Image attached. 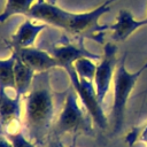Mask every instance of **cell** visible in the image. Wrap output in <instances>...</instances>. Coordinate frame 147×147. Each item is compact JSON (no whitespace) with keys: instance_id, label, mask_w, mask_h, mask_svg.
<instances>
[{"instance_id":"obj_10","label":"cell","mask_w":147,"mask_h":147,"mask_svg":"<svg viewBox=\"0 0 147 147\" xmlns=\"http://www.w3.org/2000/svg\"><path fill=\"white\" fill-rule=\"evenodd\" d=\"M147 25V18L137 20L133 14L127 9H121L116 16V20L110 24L109 31H111V39L114 41H125L137 30Z\"/></svg>"},{"instance_id":"obj_14","label":"cell","mask_w":147,"mask_h":147,"mask_svg":"<svg viewBox=\"0 0 147 147\" xmlns=\"http://www.w3.org/2000/svg\"><path fill=\"white\" fill-rule=\"evenodd\" d=\"M15 60L16 55L14 53L7 59H0V90L2 91H15Z\"/></svg>"},{"instance_id":"obj_11","label":"cell","mask_w":147,"mask_h":147,"mask_svg":"<svg viewBox=\"0 0 147 147\" xmlns=\"http://www.w3.org/2000/svg\"><path fill=\"white\" fill-rule=\"evenodd\" d=\"M48 25L42 22H37L30 17L25 18L9 40H5L7 46L14 47H32L34 46L36 39L38 36L47 28Z\"/></svg>"},{"instance_id":"obj_1","label":"cell","mask_w":147,"mask_h":147,"mask_svg":"<svg viewBox=\"0 0 147 147\" xmlns=\"http://www.w3.org/2000/svg\"><path fill=\"white\" fill-rule=\"evenodd\" d=\"M23 99V124L28 130V137L36 145H41L55 122L56 96L51 86L48 71L36 75L29 93Z\"/></svg>"},{"instance_id":"obj_18","label":"cell","mask_w":147,"mask_h":147,"mask_svg":"<svg viewBox=\"0 0 147 147\" xmlns=\"http://www.w3.org/2000/svg\"><path fill=\"white\" fill-rule=\"evenodd\" d=\"M46 147H68V146H65L59 137H54V138H52V139L48 141V144H47ZM70 147H75V146L72 145V146H70Z\"/></svg>"},{"instance_id":"obj_17","label":"cell","mask_w":147,"mask_h":147,"mask_svg":"<svg viewBox=\"0 0 147 147\" xmlns=\"http://www.w3.org/2000/svg\"><path fill=\"white\" fill-rule=\"evenodd\" d=\"M6 137L9 139V141H10L13 147H36L37 146L29 137H26L24 134L23 130L16 131V132L10 133V134H8Z\"/></svg>"},{"instance_id":"obj_4","label":"cell","mask_w":147,"mask_h":147,"mask_svg":"<svg viewBox=\"0 0 147 147\" xmlns=\"http://www.w3.org/2000/svg\"><path fill=\"white\" fill-rule=\"evenodd\" d=\"M92 118L83 106L79 105V99L71 87L65 95L63 107L55 122L56 133L71 134H93Z\"/></svg>"},{"instance_id":"obj_8","label":"cell","mask_w":147,"mask_h":147,"mask_svg":"<svg viewBox=\"0 0 147 147\" xmlns=\"http://www.w3.org/2000/svg\"><path fill=\"white\" fill-rule=\"evenodd\" d=\"M8 48L16 54L18 59H21L26 65L33 69L37 74L45 72L54 68H61L59 61L48 52L32 47H14L8 46Z\"/></svg>"},{"instance_id":"obj_7","label":"cell","mask_w":147,"mask_h":147,"mask_svg":"<svg viewBox=\"0 0 147 147\" xmlns=\"http://www.w3.org/2000/svg\"><path fill=\"white\" fill-rule=\"evenodd\" d=\"M22 98L0 90V133L8 136L22 130Z\"/></svg>"},{"instance_id":"obj_21","label":"cell","mask_w":147,"mask_h":147,"mask_svg":"<svg viewBox=\"0 0 147 147\" xmlns=\"http://www.w3.org/2000/svg\"><path fill=\"white\" fill-rule=\"evenodd\" d=\"M46 1H48V2H51V3H54V5H56V1H57V0H46Z\"/></svg>"},{"instance_id":"obj_12","label":"cell","mask_w":147,"mask_h":147,"mask_svg":"<svg viewBox=\"0 0 147 147\" xmlns=\"http://www.w3.org/2000/svg\"><path fill=\"white\" fill-rule=\"evenodd\" d=\"M14 75H15V91H14L15 95L23 99L29 93L37 72L16 56L15 65H14Z\"/></svg>"},{"instance_id":"obj_5","label":"cell","mask_w":147,"mask_h":147,"mask_svg":"<svg viewBox=\"0 0 147 147\" xmlns=\"http://www.w3.org/2000/svg\"><path fill=\"white\" fill-rule=\"evenodd\" d=\"M63 70L68 75L70 83H71V87L76 92L82 106L85 108V110L91 116L93 123L101 130L107 129L108 119L103 111L102 103L98 99L93 80L79 77L74 68V64L64 67Z\"/></svg>"},{"instance_id":"obj_22","label":"cell","mask_w":147,"mask_h":147,"mask_svg":"<svg viewBox=\"0 0 147 147\" xmlns=\"http://www.w3.org/2000/svg\"><path fill=\"white\" fill-rule=\"evenodd\" d=\"M146 18H147V17H146Z\"/></svg>"},{"instance_id":"obj_16","label":"cell","mask_w":147,"mask_h":147,"mask_svg":"<svg viewBox=\"0 0 147 147\" xmlns=\"http://www.w3.org/2000/svg\"><path fill=\"white\" fill-rule=\"evenodd\" d=\"M126 144L129 145V147H131L132 145H134L137 141H142L147 144V123L142 124L141 126L138 127H133L125 138Z\"/></svg>"},{"instance_id":"obj_13","label":"cell","mask_w":147,"mask_h":147,"mask_svg":"<svg viewBox=\"0 0 147 147\" xmlns=\"http://www.w3.org/2000/svg\"><path fill=\"white\" fill-rule=\"evenodd\" d=\"M37 0H6L5 7L0 13V24L5 23L14 15L28 16L31 7Z\"/></svg>"},{"instance_id":"obj_15","label":"cell","mask_w":147,"mask_h":147,"mask_svg":"<svg viewBox=\"0 0 147 147\" xmlns=\"http://www.w3.org/2000/svg\"><path fill=\"white\" fill-rule=\"evenodd\" d=\"M74 68L79 77L93 80L94 74L96 69V64L93 62V59L90 57H80L74 62Z\"/></svg>"},{"instance_id":"obj_3","label":"cell","mask_w":147,"mask_h":147,"mask_svg":"<svg viewBox=\"0 0 147 147\" xmlns=\"http://www.w3.org/2000/svg\"><path fill=\"white\" fill-rule=\"evenodd\" d=\"M126 54L119 60L114 80H113V106H111V123H113V136L119 133L124 125L125 110L131 92L133 91L140 75L145 71L142 68L134 72L127 70L125 65Z\"/></svg>"},{"instance_id":"obj_19","label":"cell","mask_w":147,"mask_h":147,"mask_svg":"<svg viewBox=\"0 0 147 147\" xmlns=\"http://www.w3.org/2000/svg\"><path fill=\"white\" fill-rule=\"evenodd\" d=\"M0 147H13L9 139L2 133H0Z\"/></svg>"},{"instance_id":"obj_6","label":"cell","mask_w":147,"mask_h":147,"mask_svg":"<svg viewBox=\"0 0 147 147\" xmlns=\"http://www.w3.org/2000/svg\"><path fill=\"white\" fill-rule=\"evenodd\" d=\"M117 68V46L114 42L103 44V53L100 62L96 64L94 74V87L96 91L98 99L103 103L109 90L113 84L115 71Z\"/></svg>"},{"instance_id":"obj_9","label":"cell","mask_w":147,"mask_h":147,"mask_svg":"<svg viewBox=\"0 0 147 147\" xmlns=\"http://www.w3.org/2000/svg\"><path fill=\"white\" fill-rule=\"evenodd\" d=\"M51 54L59 61L62 69L67 65L74 64V62L80 57H90L93 60H100L101 59L100 55H96V54L90 52L88 49H86L83 45V41H78L77 44H72L68 39H63L57 45H55L52 48Z\"/></svg>"},{"instance_id":"obj_20","label":"cell","mask_w":147,"mask_h":147,"mask_svg":"<svg viewBox=\"0 0 147 147\" xmlns=\"http://www.w3.org/2000/svg\"><path fill=\"white\" fill-rule=\"evenodd\" d=\"M141 68H142V69H144V70H147V61H146V62H145V64H144V65H142V67H141Z\"/></svg>"},{"instance_id":"obj_2","label":"cell","mask_w":147,"mask_h":147,"mask_svg":"<svg viewBox=\"0 0 147 147\" xmlns=\"http://www.w3.org/2000/svg\"><path fill=\"white\" fill-rule=\"evenodd\" d=\"M116 0H106L92 10L84 13H72L67 10L61 30L77 38L78 41L91 39L99 44H105V34L109 31L110 25L100 24L99 21L106 13L110 11V6Z\"/></svg>"}]
</instances>
